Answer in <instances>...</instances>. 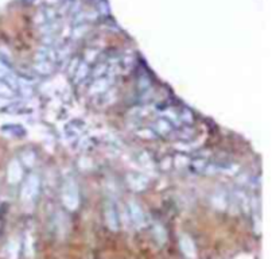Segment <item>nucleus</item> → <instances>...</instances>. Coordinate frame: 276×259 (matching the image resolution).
Listing matches in <instances>:
<instances>
[{
  "mask_svg": "<svg viewBox=\"0 0 276 259\" xmlns=\"http://www.w3.org/2000/svg\"><path fill=\"white\" fill-rule=\"evenodd\" d=\"M175 165L179 166V168H182V166H186V165H189V160L188 158H185L183 155H178L177 158H175Z\"/></svg>",
  "mask_w": 276,
  "mask_h": 259,
  "instance_id": "nucleus-18",
  "label": "nucleus"
},
{
  "mask_svg": "<svg viewBox=\"0 0 276 259\" xmlns=\"http://www.w3.org/2000/svg\"><path fill=\"white\" fill-rule=\"evenodd\" d=\"M136 135H139V136L143 138V139H155V138H157V132L150 129L138 130V131H136Z\"/></svg>",
  "mask_w": 276,
  "mask_h": 259,
  "instance_id": "nucleus-12",
  "label": "nucleus"
},
{
  "mask_svg": "<svg viewBox=\"0 0 276 259\" xmlns=\"http://www.w3.org/2000/svg\"><path fill=\"white\" fill-rule=\"evenodd\" d=\"M207 166V162L205 160H197L193 162V168L197 170V172H205Z\"/></svg>",
  "mask_w": 276,
  "mask_h": 259,
  "instance_id": "nucleus-17",
  "label": "nucleus"
},
{
  "mask_svg": "<svg viewBox=\"0 0 276 259\" xmlns=\"http://www.w3.org/2000/svg\"><path fill=\"white\" fill-rule=\"evenodd\" d=\"M23 178V168L18 160H12L7 169V179L10 184H18Z\"/></svg>",
  "mask_w": 276,
  "mask_h": 259,
  "instance_id": "nucleus-4",
  "label": "nucleus"
},
{
  "mask_svg": "<svg viewBox=\"0 0 276 259\" xmlns=\"http://www.w3.org/2000/svg\"><path fill=\"white\" fill-rule=\"evenodd\" d=\"M39 186H40V179L37 174H30L26 178L23 188H22V197L26 201H31L34 200L38 193H39Z\"/></svg>",
  "mask_w": 276,
  "mask_h": 259,
  "instance_id": "nucleus-2",
  "label": "nucleus"
},
{
  "mask_svg": "<svg viewBox=\"0 0 276 259\" xmlns=\"http://www.w3.org/2000/svg\"><path fill=\"white\" fill-rule=\"evenodd\" d=\"M23 162H25L26 166H29V168H33L35 164V154L31 151V150H27L23 153Z\"/></svg>",
  "mask_w": 276,
  "mask_h": 259,
  "instance_id": "nucleus-13",
  "label": "nucleus"
},
{
  "mask_svg": "<svg viewBox=\"0 0 276 259\" xmlns=\"http://www.w3.org/2000/svg\"><path fill=\"white\" fill-rule=\"evenodd\" d=\"M139 161H140V164L143 165L144 168H150V169H153V160H151V157H150V154H147V153H142L140 154V157H139Z\"/></svg>",
  "mask_w": 276,
  "mask_h": 259,
  "instance_id": "nucleus-15",
  "label": "nucleus"
},
{
  "mask_svg": "<svg viewBox=\"0 0 276 259\" xmlns=\"http://www.w3.org/2000/svg\"><path fill=\"white\" fill-rule=\"evenodd\" d=\"M74 75V81H76V84H79L81 83L82 80L86 79V76L89 75V66L86 62H79V66H77V69L76 72L73 73Z\"/></svg>",
  "mask_w": 276,
  "mask_h": 259,
  "instance_id": "nucleus-8",
  "label": "nucleus"
},
{
  "mask_svg": "<svg viewBox=\"0 0 276 259\" xmlns=\"http://www.w3.org/2000/svg\"><path fill=\"white\" fill-rule=\"evenodd\" d=\"M154 129H155L157 134L166 136V135L171 134V131H173V122H170V119H166V118H160L155 122Z\"/></svg>",
  "mask_w": 276,
  "mask_h": 259,
  "instance_id": "nucleus-6",
  "label": "nucleus"
},
{
  "mask_svg": "<svg viewBox=\"0 0 276 259\" xmlns=\"http://www.w3.org/2000/svg\"><path fill=\"white\" fill-rule=\"evenodd\" d=\"M62 199H64V204L69 208V210H76L79 207V185L73 178H68L64 182V188H62Z\"/></svg>",
  "mask_w": 276,
  "mask_h": 259,
  "instance_id": "nucleus-1",
  "label": "nucleus"
},
{
  "mask_svg": "<svg viewBox=\"0 0 276 259\" xmlns=\"http://www.w3.org/2000/svg\"><path fill=\"white\" fill-rule=\"evenodd\" d=\"M129 211H131V215H132V217L135 221H142L143 220V212L140 210V207H139L135 201H131L129 203Z\"/></svg>",
  "mask_w": 276,
  "mask_h": 259,
  "instance_id": "nucleus-9",
  "label": "nucleus"
},
{
  "mask_svg": "<svg viewBox=\"0 0 276 259\" xmlns=\"http://www.w3.org/2000/svg\"><path fill=\"white\" fill-rule=\"evenodd\" d=\"M107 65H104V64H100V65H97L96 66V69H94V72H93V76L97 79V77H103L105 73H107Z\"/></svg>",
  "mask_w": 276,
  "mask_h": 259,
  "instance_id": "nucleus-16",
  "label": "nucleus"
},
{
  "mask_svg": "<svg viewBox=\"0 0 276 259\" xmlns=\"http://www.w3.org/2000/svg\"><path fill=\"white\" fill-rule=\"evenodd\" d=\"M127 184L129 188L136 192H142L147 188L148 185V177L142 174V173H129L127 175Z\"/></svg>",
  "mask_w": 276,
  "mask_h": 259,
  "instance_id": "nucleus-3",
  "label": "nucleus"
},
{
  "mask_svg": "<svg viewBox=\"0 0 276 259\" xmlns=\"http://www.w3.org/2000/svg\"><path fill=\"white\" fill-rule=\"evenodd\" d=\"M109 85H111V81H109V79H104V76L103 77H97V79L93 81V84L90 85L89 92H90L92 95L105 93V92L109 89Z\"/></svg>",
  "mask_w": 276,
  "mask_h": 259,
  "instance_id": "nucleus-5",
  "label": "nucleus"
},
{
  "mask_svg": "<svg viewBox=\"0 0 276 259\" xmlns=\"http://www.w3.org/2000/svg\"><path fill=\"white\" fill-rule=\"evenodd\" d=\"M107 220H108L109 225L112 228L116 227V212H115V208L111 204H108V207H107Z\"/></svg>",
  "mask_w": 276,
  "mask_h": 259,
  "instance_id": "nucleus-10",
  "label": "nucleus"
},
{
  "mask_svg": "<svg viewBox=\"0 0 276 259\" xmlns=\"http://www.w3.org/2000/svg\"><path fill=\"white\" fill-rule=\"evenodd\" d=\"M0 95L4 97H12L14 96V89L5 81L0 80Z\"/></svg>",
  "mask_w": 276,
  "mask_h": 259,
  "instance_id": "nucleus-11",
  "label": "nucleus"
},
{
  "mask_svg": "<svg viewBox=\"0 0 276 259\" xmlns=\"http://www.w3.org/2000/svg\"><path fill=\"white\" fill-rule=\"evenodd\" d=\"M179 122H185V123H192L193 122V115L192 111H189L188 108H183L181 111V114H178Z\"/></svg>",
  "mask_w": 276,
  "mask_h": 259,
  "instance_id": "nucleus-14",
  "label": "nucleus"
},
{
  "mask_svg": "<svg viewBox=\"0 0 276 259\" xmlns=\"http://www.w3.org/2000/svg\"><path fill=\"white\" fill-rule=\"evenodd\" d=\"M34 70L39 75H51L53 70H54V62H51V61H37L34 64Z\"/></svg>",
  "mask_w": 276,
  "mask_h": 259,
  "instance_id": "nucleus-7",
  "label": "nucleus"
}]
</instances>
